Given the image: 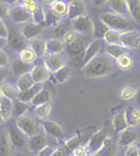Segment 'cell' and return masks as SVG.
Here are the masks:
<instances>
[{"instance_id":"obj_1","label":"cell","mask_w":140,"mask_h":156,"mask_svg":"<svg viewBox=\"0 0 140 156\" xmlns=\"http://www.w3.org/2000/svg\"><path fill=\"white\" fill-rule=\"evenodd\" d=\"M116 69L115 60L107 54H100L88 65L81 67V73L84 76L90 79H100L114 73Z\"/></svg>"},{"instance_id":"obj_2","label":"cell","mask_w":140,"mask_h":156,"mask_svg":"<svg viewBox=\"0 0 140 156\" xmlns=\"http://www.w3.org/2000/svg\"><path fill=\"white\" fill-rule=\"evenodd\" d=\"M100 20L104 25H107L112 30H116L120 32H126L133 30V24L132 22L122 16H119L113 12H105L100 16Z\"/></svg>"},{"instance_id":"obj_3","label":"cell","mask_w":140,"mask_h":156,"mask_svg":"<svg viewBox=\"0 0 140 156\" xmlns=\"http://www.w3.org/2000/svg\"><path fill=\"white\" fill-rule=\"evenodd\" d=\"M17 126L19 128V130L22 131L26 137H31L35 136L41 132V120L37 119L35 116H30L26 115L24 117H21L18 119H14Z\"/></svg>"},{"instance_id":"obj_4","label":"cell","mask_w":140,"mask_h":156,"mask_svg":"<svg viewBox=\"0 0 140 156\" xmlns=\"http://www.w3.org/2000/svg\"><path fill=\"white\" fill-rule=\"evenodd\" d=\"M5 131L7 132V136H9V140L12 144L13 148L21 150L23 148H25L26 144H28V137L25 135L19 130V128L17 126L16 122H7V125H6V129Z\"/></svg>"},{"instance_id":"obj_5","label":"cell","mask_w":140,"mask_h":156,"mask_svg":"<svg viewBox=\"0 0 140 156\" xmlns=\"http://www.w3.org/2000/svg\"><path fill=\"white\" fill-rule=\"evenodd\" d=\"M109 140H110V137L103 129H98L96 132H93L91 135V137L88 140V142L85 143L86 148L89 149L90 155L92 156L96 153H98L102 148H104V145L109 142Z\"/></svg>"},{"instance_id":"obj_6","label":"cell","mask_w":140,"mask_h":156,"mask_svg":"<svg viewBox=\"0 0 140 156\" xmlns=\"http://www.w3.org/2000/svg\"><path fill=\"white\" fill-rule=\"evenodd\" d=\"M41 130L47 137L53 140H62L65 137V130L62 126L51 119L41 120Z\"/></svg>"},{"instance_id":"obj_7","label":"cell","mask_w":140,"mask_h":156,"mask_svg":"<svg viewBox=\"0 0 140 156\" xmlns=\"http://www.w3.org/2000/svg\"><path fill=\"white\" fill-rule=\"evenodd\" d=\"M71 25H72V30L76 31L77 34L89 35V34H92V30H93V19H91L86 14L71 20Z\"/></svg>"},{"instance_id":"obj_8","label":"cell","mask_w":140,"mask_h":156,"mask_svg":"<svg viewBox=\"0 0 140 156\" xmlns=\"http://www.w3.org/2000/svg\"><path fill=\"white\" fill-rule=\"evenodd\" d=\"M9 18L11 19V22L14 23V24H22V25H24L26 23H30L32 20L31 13L28 12L25 9H23L19 4L11 6Z\"/></svg>"},{"instance_id":"obj_9","label":"cell","mask_w":140,"mask_h":156,"mask_svg":"<svg viewBox=\"0 0 140 156\" xmlns=\"http://www.w3.org/2000/svg\"><path fill=\"white\" fill-rule=\"evenodd\" d=\"M42 63L51 74L58 72L59 69L66 67V57L62 54H54V55H46L42 60Z\"/></svg>"},{"instance_id":"obj_10","label":"cell","mask_w":140,"mask_h":156,"mask_svg":"<svg viewBox=\"0 0 140 156\" xmlns=\"http://www.w3.org/2000/svg\"><path fill=\"white\" fill-rule=\"evenodd\" d=\"M103 49V44L100 39H92L89 44L85 47L84 58H83V66L88 65L93 58H96Z\"/></svg>"},{"instance_id":"obj_11","label":"cell","mask_w":140,"mask_h":156,"mask_svg":"<svg viewBox=\"0 0 140 156\" xmlns=\"http://www.w3.org/2000/svg\"><path fill=\"white\" fill-rule=\"evenodd\" d=\"M30 75L34 80L35 83L38 85H43L46 81H48L51 76V73L46 68V66L43 63H36L32 66L31 70H30Z\"/></svg>"},{"instance_id":"obj_12","label":"cell","mask_w":140,"mask_h":156,"mask_svg":"<svg viewBox=\"0 0 140 156\" xmlns=\"http://www.w3.org/2000/svg\"><path fill=\"white\" fill-rule=\"evenodd\" d=\"M83 16H86V4L83 0H71L68 2L67 18L73 20Z\"/></svg>"},{"instance_id":"obj_13","label":"cell","mask_w":140,"mask_h":156,"mask_svg":"<svg viewBox=\"0 0 140 156\" xmlns=\"http://www.w3.org/2000/svg\"><path fill=\"white\" fill-rule=\"evenodd\" d=\"M139 133L134 128H128L127 130L122 131L121 133H119L117 137V144L120 147L127 148L132 144H135L139 141Z\"/></svg>"},{"instance_id":"obj_14","label":"cell","mask_w":140,"mask_h":156,"mask_svg":"<svg viewBox=\"0 0 140 156\" xmlns=\"http://www.w3.org/2000/svg\"><path fill=\"white\" fill-rule=\"evenodd\" d=\"M67 50H68V56L72 60V62L76 63L77 66L83 67V58H84V52H85L83 42L77 41L74 44L67 47Z\"/></svg>"},{"instance_id":"obj_15","label":"cell","mask_w":140,"mask_h":156,"mask_svg":"<svg viewBox=\"0 0 140 156\" xmlns=\"http://www.w3.org/2000/svg\"><path fill=\"white\" fill-rule=\"evenodd\" d=\"M140 43V32L131 30V31H126L122 32L121 35V45L125 47L126 49H135L138 48Z\"/></svg>"},{"instance_id":"obj_16","label":"cell","mask_w":140,"mask_h":156,"mask_svg":"<svg viewBox=\"0 0 140 156\" xmlns=\"http://www.w3.org/2000/svg\"><path fill=\"white\" fill-rule=\"evenodd\" d=\"M47 141H48V137L41 131V132L37 133V135L31 136V137L28 138L26 148H28V150H29L30 153H35V154H37L38 151H40L46 144H48L47 143Z\"/></svg>"},{"instance_id":"obj_17","label":"cell","mask_w":140,"mask_h":156,"mask_svg":"<svg viewBox=\"0 0 140 156\" xmlns=\"http://www.w3.org/2000/svg\"><path fill=\"white\" fill-rule=\"evenodd\" d=\"M19 32L25 37L26 41H32L35 38H38V36L42 32V26L40 24H36L34 22L26 23L24 25H22V27L19 29Z\"/></svg>"},{"instance_id":"obj_18","label":"cell","mask_w":140,"mask_h":156,"mask_svg":"<svg viewBox=\"0 0 140 156\" xmlns=\"http://www.w3.org/2000/svg\"><path fill=\"white\" fill-rule=\"evenodd\" d=\"M0 117L2 123L10 122L13 117V101L0 94Z\"/></svg>"},{"instance_id":"obj_19","label":"cell","mask_w":140,"mask_h":156,"mask_svg":"<svg viewBox=\"0 0 140 156\" xmlns=\"http://www.w3.org/2000/svg\"><path fill=\"white\" fill-rule=\"evenodd\" d=\"M32 66L34 65H29V63H25V62H23V61H21L19 58H16V60H13L11 61V63H10V70L12 72L13 75H16V76H22V75H25V74H29L30 73V70H31V68H32Z\"/></svg>"},{"instance_id":"obj_20","label":"cell","mask_w":140,"mask_h":156,"mask_svg":"<svg viewBox=\"0 0 140 156\" xmlns=\"http://www.w3.org/2000/svg\"><path fill=\"white\" fill-rule=\"evenodd\" d=\"M66 44L62 39L59 38H49L46 41V51L47 55H54V54H62L65 51Z\"/></svg>"},{"instance_id":"obj_21","label":"cell","mask_w":140,"mask_h":156,"mask_svg":"<svg viewBox=\"0 0 140 156\" xmlns=\"http://www.w3.org/2000/svg\"><path fill=\"white\" fill-rule=\"evenodd\" d=\"M125 117L128 123L129 128H135L140 125V110L134 107V106H127L123 110Z\"/></svg>"},{"instance_id":"obj_22","label":"cell","mask_w":140,"mask_h":156,"mask_svg":"<svg viewBox=\"0 0 140 156\" xmlns=\"http://www.w3.org/2000/svg\"><path fill=\"white\" fill-rule=\"evenodd\" d=\"M21 91L18 90L17 85L12 83V82H1V87H0V94L9 98L10 100H17L19 97Z\"/></svg>"},{"instance_id":"obj_23","label":"cell","mask_w":140,"mask_h":156,"mask_svg":"<svg viewBox=\"0 0 140 156\" xmlns=\"http://www.w3.org/2000/svg\"><path fill=\"white\" fill-rule=\"evenodd\" d=\"M43 88H44L43 85L35 83V85H34L32 87H30L29 90L21 92V93H19V97H18L17 100H21V101H23V103H25V104H31V101L34 100V98H35V97H36Z\"/></svg>"},{"instance_id":"obj_24","label":"cell","mask_w":140,"mask_h":156,"mask_svg":"<svg viewBox=\"0 0 140 156\" xmlns=\"http://www.w3.org/2000/svg\"><path fill=\"white\" fill-rule=\"evenodd\" d=\"M112 126H113V129H114L116 133H121L122 131L127 130L128 128H129L123 111L116 112L114 116L112 117Z\"/></svg>"},{"instance_id":"obj_25","label":"cell","mask_w":140,"mask_h":156,"mask_svg":"<svg viewBox=\"0 0 140 156\" xmlns=\"http://www.w3.org/2000/svg\"><path fill=\"white\" fill-rule=\"evenodd\" d=\"M109 7L113 11V13H116L122 17H129V10H128L127 0H110L109 1Z\"/></svg>"},{"instance_id":"obj_26","label":"cell","mask_w":140,"mask_h":156,"mask_svg":"<svg viewBox=\"0 0 140 156\" xmlns=\"http://www.w3.org/2000/svg\"><path fill=\"white\" fill-rule=\"evenodd\" d=\"M7 43H9V45L11 47V49H13V50H16V51H18V52L21 51L22 49L26 48V39L19 31L11 34Z\"/></svg>"},{"instance_id":"obj_27","label":"cell","mask_w":140,"mask_h":156,"mask_svg":"<svg viewBox=\"0 0 140 156\" xmlns=\"http://www.w3.org/2000/svg\"><path fill=\"white\" fill-rule=\"evenodd\" d=\"M70 78H71V68L68 66H66V67L59 69L58 72L51 74V80H53L54 85L65 83V82H67L70 80Z\"/></svg>"},{"instance_id":"obj_28","label":"cell","mask_w":140,"mask_h":156,"mask_svg":"<svg viewBox=\"0 0 140 156\" xmlns=\"http://www.w3.org/2000/svg\"><path fill=\"white\" fill-rule=\"evenodd\" d=\"M119 149H120V145L117 144V141L110 138L109 142L104 145V148H102L98 153H96L92 156H117Z\"/></svg>"},{"instance_id":"obj_29","label":"cell","mask_w":140,"mask_h":156,"mask_svg":"<svg viewBox=\"0 0 140 156\" xmlns=\"http://www.w3.org/2000/svg\"><path fill=\"white\" fill-rule=\"evenodd\" d=\"M137 92H138V88L131 86V85H125L120 88V92H119V98L122 100V101H132L137 98Z\"/></svg>"},{"instance_id":"obj_30","label":"cell","mask_w":140,"mask_h":156,"mask_svg":"<svg viewBox=\"0 0 140 156\" xmlns=\"http://www.w3.org/2000/svg\"><path fill=\"white\" fill-rule=\"evenodd\" d=\"M104 54H107L108 56H110L113 60L119 58L120 56L127 54V49L125 47H122L121 44H115V45H108V44H104Z\"/></svg>"},{"instance_id":"obj_31","label":"cell","mask_w":140,"mask_h":156,"mask_svg":"<svg viewBox=\"0 0 140 156\" xmlns=\"http://www.w3.org/2000/svg\"><path fill=\"white\" fill-rule=\"evenodd\" d=\"M29 47L32 49V51L36 54V56L43 58L46 55H47V51H46V41H43L42 38H35L32 41L29 42Z\"/></svg>"},{"instance_id":"obj_32","label":"cell","mask_w":140,"mask_h":156,"mask_svg":"<svg viewBox=\"0 0 140 156\" xmlns=\"http://www.w3.org/2000/svg\"><path fill=\"white\" fill-rule=\"evenodd\" d=\"M49 10L60 17H65L67 16L68 11V2H66L65 0H56L49 5Z\"/></svg>"},{"instance_id":"obj_33","label":"cell","mask_w":140,"mask_h":156,"mask_svg":"<svg viewBox=\"0 0 140 156\" xmlns=\"http://www.w3.org/2000/svg\"><path fill=\"white\" fill-rule=\"evenodd\" d=\"M0 147H1V156H12V144L9 140L7 132L5 129L1 131V138H0Z\"/></svg>"},{"instance_id":"obj_34","label":"cell","mask_w":140,"mask_h":156,"mask_svg":"<svg viewBox=\"0 0 140 156\" xmlns=\"http://www.w3.org/2000/svg\"><path fill=\"white\" fill-rule=\"evenodd\" d=\"M127 2L129 17L133 19V22L140 24V0H127Z\"/></svg>"},{"instance_id":"obj_35","label":"cell","mask_w":140,"mask_h":156,"mask_svg":"<svg viewBox=\"0 0 140 156\" xmlns=\"http://www.w3.org/2000/svg\"><path fill=\"white\" fill-rule=\"evenodd\" d=\"M115 63H116V67H117L120 70L127 72V70L133 68L134 61H133V58H132L128 54H125V55L120 56L119 58H116V60H115Z\"/></svg>"},{"instance_id":"obj_36","label":"cell","mask_w":140,"mask_h":156,"mask_svg":"<svg viewBox=\"0 0 140 156\" xmlns=\"http://www.w3.org/2000/svg\"><path fill=\"white\" fill-rule=\"evenodd\" d=\"M51 93L48 91V90L43 88V90L34 98V100L31 101L30 105H32V106L35 107V106H40V105L51 104Z\"/></svg>"},{"instance_id":"obj_37","label":"cell","mask_w":140,"mask_h":156,"mask_svg":"<svg viewBox=\"0 0 140 156\" xmlns=\"http://www.w3.org/2000/svg\"><path fill=\"white\" fill-rule=\"evenodd\" d=\"M51 115V105H40V106H35L34 107V116L40 119V120H44L48 119L49 116Z\"/></svg>"},{"instance_id":"obj_38","label":"cell","mask_w":140,"mask_h":156,"mask_svg":"<svg viewBox=\"0 0 140 156\" xmlns=\"http://www.w3.org/2000/svg\"><path fill=\"white\" fill-rule=\"evenodd\" d=\"M121 35H122V32L109 29L108 32L105 34V36L103 37V42H104V44H108V45L120 44L121 43Z\"/></svg>"},{"instance_id":"obj_39","label":"cell","mask_w":140,"mask_h":156,"mask_svg":"<svg viewBox=\"0 0 140 156\" xmlns=\"http://www.w3.org/2000/svg\"><path fill=\"white\" fill-rule=\"evenodd\" d=\"M18 58H19L21 61L25 62V63L34 65V62L36 61L37 56H36V54H35V52L32 51V49H31V48L28 45L26 48L22 49L21 51L18 52Z\"/></svg>"},{"instance_id":"obj_40","label":"cell","mask_w":140,"mask_h":156,"mask_svg":"<svg viewBox=\"0 0 140 156\" xmlns=\"http://www.w3.org/2000/svg\"><path fill=\"white\" fill-rule=\"evenodd\" d=\"M28 111H29V104H25L21 100H14L13 101V118L14 119H18V118L26 116Z\"/></svg>"},{"instance_id":"obj_41","label":"cell","mask_w":140,"mask_h":156,"mask_svg":"<svg viewBox=\"0 0 140 156\" xmlns=\"http://www.w3.org/2000/svg\"><path fill=\"white\" fill-rule=\"evenodd\" d=\"M109 27L107 25H104L102 22L98 20H93V30H92V36L93 39H103V37L105 36V34L108 32Z\"/></svg>"},{"instance_id":"obj_42","label":"cell","mask_w":140,"mask_h":156,"mask_svg":"<svg viewBox=\"0 0 140 156\" xmlns=\"http://www.w3.org/2000/svg\"><path fill=\"white\" fill-rule=\"evenodd\" d=\"M16 85H17V87H18L19 91L23 92V91L29 90L30 87H32V86L35 85V82H34V80H32L31 75H30V73H29V74L22 75V76H19V78L17 79Z\"/></svg>"},{"instance_id":"obj_43","label":"cell","mask_w":140,"mask_h":156,"mask_svg":"<svg viewBox=\"0 0 140 156\" xmlns=\"http://www.w3.org/2000/svg\"><path fill=\"white\" fill-rule=\"evenodd\" d=\"M64 145L70 153H72L77 147L80 145V137H79L78 135H73V136H71V137H68V138H65Z\"/></svg>"},{"instance_id":"obj_44","label":"cell","mask_w":140,"mask_h":156,"mask_svg":"<svg viewBox=\"0 0 140 156\" xmlns=\"http://www.w3.org/2000/svg\"><path fill=\"white\" fill-rule=\"evenodd\" d=\"M72 30V25L71 23H61L60 25H58L55 29H54V35H55V38L62 39L64 36L70 32Z\"/></svg>"},{"instance_id":"obj_45","label":"cell","mask_w":140,"mask_h":156,"mask_svg":"<svg viewBox=\"0 0 140 156\" xmlns=\"http://www.w3.org/2000/svg\"><path fill=\"white\" fill-rule=\"evenodd\" d=\"M61 23H62V17H60V16L53 13L51 10L47 11V17H46V24H47V25H49L55 29L56 26L60 25Z\"/></svg>"},{"instance_id":"obj_46","label":"cell","mask_w":140,"mask_h":156,"mask_svg":"<svg viewBox=\"0 0 140 156\" xmlns=\"http://www.w3.org/2000/svg\"><path fill=\"white\" fill-rule=\"evenodd\" d=\"M18 4H19L23 9H25L29 13H31V16H32V13L34 12H36L37 9L41 6L36 0H19Z\"/></svg>"},{"instance_id":"obj_47","label":"cell","mask_w":140,"mask_h":156,"mask_svg":"<svg viewBox=\"0 0 140 156\" xmlns=\"http://www.w3.org/2000/svg\"><path fill=\"white\" fill-rule=\"evenodd\" d=\"M46 17H47V11L42 6H40L37 9V11L32 13V22L41 25V24L46 23Z\"/></svg>"},{"instance_id":"obj_48","label":"cell","mask_w":140,"mask_h":156,"mask_svg":"<svg viewBox=\"0 0 140 156\" xmlns=\"http://www.w3.org/2000/svg\"><path fill=\"white\" fill-rule=\"evenodd\" d=\"M58 151V147H54L51 144H46L40 151H38L36 156H54Z\"/></svg>"},{"instance_id":"obj_49","label":"cell","mask_w":140,"mask_h":156,"mask_svg":"<svg viewBox=\"0 0 140 156\" xmlns=\"http://www.w3.org/2000/svg\"><path fill=\"white\" fill-rule=\"evenodd\" d=\"M78 34H77L76 31H73V30H71L70 32H67L66 35L64 36V43L68 47V45H72V44H74L77 41H78V36H77Z\"/></svg>"},{"instance_id":"obj_50","label":"cell","mask_w":140,"mask_h":156,"mask_svg":"<svg viewBox=\"0 0 140 156\" xmlns=\"http://www.w3.org/2000/svg\"><path fill=\"white\" fill-rule=\"evenodd\" d=\"M123 156H140V147L138 144H132L125 149Z\"/></svg>"},{"instance_id":"obj_51","label":"cell","mask_w":140,"mask_h":156,"mask_svg":"<svg viewBox=\"0 0 140 156\" xmlns=\"http://www.w3.org/2000/svg\"><path fill=\"white\" fill-rule=\"evenodd\" d=\"M71 156H91L90 155V151L89 149L86 148V145L84 144V145H79V147H77L76 149L71 153Z\"/></svg>"},{"instance_id":"obj_52","label":"cell","mask_w":140,"mask_h":156,"mask_svg":"<svg viewBox=\"0 0 140 156\" xmlns=\"http://www.w3.org/2000/svg\"><path fill=\"white\" fill-rule=\"evenodd\" d=\"M0 37L4 41H9V38H10V32H9V29L5 24L4 19L0 20Z\"/></svg>"},{"instance_id":"obj_53","label":"cell","mask_w":140,"mask_h":156,"mask_svg":"<svg viewBox=\"0 0 140 156\" xmlns=\"http://www.w3.org/2000/svg\"><path fill=\"white\" fill-rule=\"evenodd\" d=\"M10 57L7 55V52L5 51L4 49H1V52H0V66H1V69H5V67L10 66Z\"/></svg>"},{"instance_id":"obj_54","label":"cell","mask_w":140,"mask_h":156,"mask_svg":"<svg viewBox=\"0 0 140 156\" xmlns=\"http://www.w3.org/2000/svg\"><path fill=\"white\" fill-rule=\"evenodd\" d=\"M10 10H11V7L7 5V4H4V2H1V10H0V13H1V19H4L5 17H9V14H10Z\"/></svg>"},{"instance_id":"obj_55","label":"cell","mask_w":140,"mask_h":156,"mask_svg":"<svg viewBox=\"0 0 140 156\" xmlns=\"http://www.w3.org/2000/svg\"><path fill=\"white\" fill-rule=\"evenodd\" d=\"M109 1L110 0H91V4L95 7H104V6L109 5Z\"/></svg>"},{"instance_id":"obj_56","label":"cell","mask_w":140,"mask_h":156,"mask_svg":"<svg viewBox=\"0 0 140 156\" xmlns=\"http://www.w3.org/2000/svg\"><path fill=\"white\" fill-rule=\"evenodd\" d=\"M1 2H4V4H7L9 6H13V5L18 4V2H19V0H1Z\"/></svg>"},{"instance_id":"obj_57","label":"cell","mask_w":140,"mask_h":156,"mask_svg":"<svg viewBox=\"0 0 140 156\" xmlns=\"http://www.w3.org/2000/svg\"><path fill=\"white\" fill-rule=\"evenodd\" d=\"M43 4H48V5H51V2H54V1H56V0H41Z\"/></svg>"},{"instance_id":"obj_58","label":"cell","mask_w":140,"mask_h":156,"mask_svg":"<svg viewBox=\"0 0 140 156\" xmlns=\"http://www.w3.org/2000/svg\"><path fill=\"white\" fill-rule=\"evenodd\" d=\"M135 99H137V101L140 104V87L138 88V92H137V98H135Z\"/></svg>"},{"instance_id":"obj_59","label":"cell","mask_w":140,"mask_h":156,"mask_svg":"<svg viewBox=\"0 0 140 156\" xmlns=\"http://www.w3.org/2000/svg\"><path fill=\"white\" fill-rule=\"evenodd\" d=\"M21 156H26V155H21Z\"/></svg>"},{"instance_id":"obj_60","label":"cell","mask_w":140,"mask_h":156,"mask_svg":"<svg viewBox=\"0 0 140 156\" xmlns=\"http://www.w3.org/2000/svg\"><path fill=\"white\" fill-rule=\"evenodd\" d=\"M139 147H140V141H139Z\"/></svg>"},{"instance_id":"obj_61","label":"cell","mask_w":140,"mask_h":156,"mask_svg":"<svg viewBox=\"0 0 140 156\" xmlns=\"http://www.w3.org/2000/svg\"><path fill=\"white\" fill-rule=\"evenodd\" d=\"M139 110H140V108H139Z\"/></svg>"}]
</instances>
